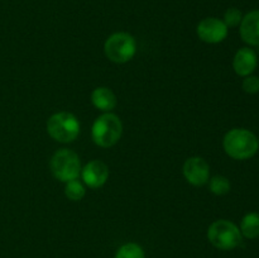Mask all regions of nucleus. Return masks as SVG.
Returning a JSON list of instances; mask_svg holds the SVG:
<instances>
[{
	"label": "nucleus",
	"mask_w": 259,
	"mask_h": 258,
	"mask_svg": "<svg viewBox=\"0 0 259 258\" xmlns=\"http://www.w3.org/2000/svg\"><path fill=\"white\" fill-rule=\"evenodd\" d=\"M225 153L234 159L252 158L259 148L258 138L253 132L244 128H233L223 139Z\"/></svg>",
	"instance_id": "1"
},
{
	"label": "nucleus",
	"mask_w": 259,
	"mask_h": 258,
	"mask_svg": "<svg viewBox=\"0 0 259 258\" xmlns=\"http://www.w3.org/2000/svg\"><path fill=\"white\" fill-rule=\"evenodd\" d=\"M123 134V123L114 113H103L91 126V138L96 146L110 148L115 146Z\"/></svg>",
	"instance_id": "2"
},
{
	"label": "nucleus",
	"mask_w": 259,
	"mask_h": 258,
	"mask_svg": "<svg viewBox=\"0 0 259 258\" xmlns=\"http://www.w3.org/2000/svg\"><path fill=\"white\" fill-rule=\"evenodd\" d=\"M80 121L75 114L58 111L48 118L47 133L56 142L71 143L80 134Z\"/></svg>",
	"instance_id": "3"
},
{
	"label": "nucleus",
	"mask_w": 259,
	"mask_h": 258,
	"mask_svg": "<svg viewBox=\"0 0 259 258\" xmlns=\"http://www.w3.org/2000/svg\"><path fill=\"white\" fill-rule=\"evenodd\" d=\"M50 167L53 176L63 184L78 179L82 168L80 157L76 152L68 148L56 151L50 161Z\"/></svg>",
	"instance_id": "4"
},
{
	"label": "nucleus",
	"mask_w": 259,
	"mask_h": 258,
	"mask_svg": "<svg viewBox=\"0 0 259 258\" xmlns=\"http://www.w3.org/2000/svg\"><path fill=\"white\" fill-rule=\"evenodd\" d=\"M207 239L218 249L232 250L242 243L243 235L234 223L227 219H219L210 224Z\"/></svg>",
	"instance_id": "5"
},
{
	"label": "nucleus",
	"mask_w": 259,
	"mask_h": 258,
	"mask_svg": "<svg viewBox=\"0 0 259 258\" xmlns=\"http://www.w3.org/2000/svg\"><path fill=\"white\" fill-rule=\"evenodd\" d=\"M104 53L114 63L129 62L137 53L136 38L126 32L113 33L104 43Z\"/></svg>",
	"instance_id": "6"
},
{
	"label": "nucleus",
	"mask_w": 259,
	"mask_h": 258,
	"mask_svg": "<svg viewBox=\"0 0 259 258\" xmlns=\"http://www.w3.org/2000/svg\"><path fill=\"white\" fill-rule=\"evenodd\" d=\"M229 33V28L219 18L209 17L202 19L196 27V34L200 40L209 45H218L225 40Z\"/></svg>",
	"instance_id": "7"
},
{
	"label": "nucleus",
	"mask_w": 259,
	"mask_h": 258,
	"mask_svg": "<svg viewBox=\"0 0 259 258\" xmlns=\"http://www.w3.org/2000/svg\"><path fill=\"white\" fill-rule=\"evenodd\" d=\"M182 174L192 186H204L210 179V166L202 157H190L182 166Z\"/></svg>",
	"instance_id": "8"
},
{
	"label": "nucleus",
	"mask_w": 259,
	"mask_h": 258,
	"mask_svg": "<svg viewBox=\"0 0 259 258\" xmlns=\"http://www.w3.org/2000/svg\"><path fill=\"white\" fill-rule=\"evenodd\" d=\"M80 176L83 185L90 189H99L108 181L109 167L100 159H93L81 168Z\"/></svg>",
	"instance_id": "9"
},
{
	"label": "nucleus",
	"mask_w": 259,
	"mask_h": 258,
	"mask_svg": "<svg viewBox=\"0 0 259 258\" xmlns=\"http://www.w3.org/2000/svg\"><path fill=\"white\" fill-rule=\"evenodd\" d=\"M258 66L257 53L249 47L239 48L233 58V68L238 76H249L254 72Z\"/></svg>",
	"instance_id": "10"
},
{
	"label": "nucleus",
	"mask_w": 259,
	"mask_h": 258,
	"mask_svg": "<svg viewBox=\"0 0 259 258\" xmlns=\"http://www.w3.org/2000/svg\"><path fill=\"white\" fill-rule=\"evenodd\" d=\"M239 27L243 42L253 47H259V10H253L245 14Z\"/></svg>",
	"instance_id": "11"
},
{
	"label": "nucleus",
	"mask_w": 259,
	"mask_h": 258,
	"mask_svg": "<svg viewBox=\"0 0 259 258\" xmlns=\"http://www.w3.org/2000/svg\"><path fill=\"white\" fill-rule=\"evenodd\" d=\"M91 103L103 113H111L118 105V99L114 91L106 86H99L91 93Z\"/></svg>",
	"instance_id": "12"
},
{
	"label": "nucleus",
	"mask_w": 259,
	"mask_h": 258,
	"mask_svg": "<svg viewBox=\"0 0 259 258\" xmlns=\"http://www.w3.org/2000/svg\"><path fill=\"white\" fill-rule=\"evenodd\" d=\"M240 233L247 239H255L259 237V214L248 212L240 222Z\"/></svg>",
	"instance_id": "13"
},
{
	"label": "nucleus",
	"mask_w": 259,
	"mask_h": 258,
	"mask_svg": "<svg viewBox=\"0 0 259 258\" xmlns=\"http://www.w3.org/2000/svg\"><path fill=\"white\" fill-rule=\"evenodd\" d=\"M85 185L81 181H78V179L72 180V181H68L65 184V196L68 200H71V201H80V200L85 197Z\"/></svg>",
	"instance_id": "14"
},
{
	"label": "nucleus",
	"mask_w": 259,
	"mask_h": 258,
	"mask_svg": "<svg viewBox=\"0 0 259 258\" xmlns=\"http://www.w3.org/2000/svg\"><path fill=\"white\" fill-rule=\"evenodd\" d=\"M114 258H146V254H144L143 248L138 243L129 242L116 250Z\"/></svg>",
	"instance_id": "15"
},
{
	"label": "nucleus",
	"mask_w": 259,
	"mask_h": 258,
	"mask_svg": "<svg viewBox=\"0 0 259 258\" xmlns=\"http://www.w3.org/2000/svg\"><path fill=\"white\" fill-rule=\"evenodd\" d=\"M209 190L214 195L222 196V195L228 194L230 191V181L228 177L222 176V175H217V176L209 179Z\"/></svg>",
	"instance_id": "16"
},
{
	"label": "nucleus",
	"mask_w": 259,
	"mask_h": 258,
	"mask_svg": "<svg viewBox=\"0 0 259 258\" xmlns=\"http://www.w3.org/2000/svg\"><path fill=\"white\" fill-rule=\"evenodd\" d=\"M242 19L243 14L238 8H229V9L224 13V19H223V22L227 24L228 28H234L240 25Z\"/></svg>",
	"instance_id": "17"
},
{
	"label": "nucleus",
	"mask_w": 259,
	"mask_h": 258,
	"mask_svg": "<svg viewBox=\"0 0 259 258\" xmlns=\"http://www.w3.org/2000/svg\"><path fill=\"white\" fill-rule=\"evenodd\" d=\"M242 88L245 93L250 94V95L259 93V77L252 75L245 76L242 82Z\"/></svg>",
	"instance_id": "18"
},
{
	"label": "nucleus",
	"mask_w": 259,
	"mask_h": 258,
	"mask_svg": "<svg viewBox=\"0 0 259 258\" xmlns=\"http://www.w3.org/2000/svg\"><path fill=\"white\" fill-rule=\"evenodd\" d=\"M258 142H259V138H258Z\"/></svg>",
	"instance_id": "19"
}]
</instances>
